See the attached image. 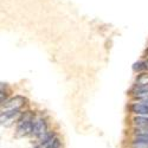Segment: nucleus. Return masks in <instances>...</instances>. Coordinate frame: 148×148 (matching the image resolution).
Returning <instances> with one entry per match:
<instances>
[{
	"label": "nucleus",
	"instance_id": "nucleus-8",
	"mask_svg": "<svg viewBox=\"0 0 148 148\" xmlns=\"http://www.w3.org/2000/svg\"><path fill=\"white\" fill-rule=\"evenodd\" d=\"M136 84L135 85H148V73L147 72H143V73H140V75L136 77Z\"/></svg>",
	"mask_w": 148,
	"mask_h": 148
},
{
	"label": "nucleus",
	"instance_id": "nucleus-12",
	"mask_svg": "<svg viewBox=\"0 0 148 148\" xmlns=\"http://www.w3.org/2000/svg\"><path fill=\"white\" fill-rule=\"evenodd\" d=\"M60 147V141L55 136L53 139H52V141H51V146H50V148H59Z\"/></svg>",
	"mask_w": 148,
	"mask_h": 148
},
{
	"label": "nucleus",
	"instance_id": "nucleus-5",
	"mask_svg": "<svg viewBox=\"0 0 148 148\" xmlns=\"http://www.w3.org/2000/svg\"><path fill=\"white\" fill-rule=\"evenodd\" d=\"M130 112L136 114L139 116H146L148 117V106L146 104H141V103H133L130 106Z\"/></svg>",
	"mask_w": 148,
	"mask_h": 148
},
{
	"label": "nucleus",
	"instance_id": "nucleus-1",
	"mask_svg": "<svg viewBox=\"0 0 148 148\" xmlns=\"http://www.w3.org/2000/svg\"><path fill=\"white\" fill-rule=\"evenodd\" d=\"M34 116L31 112H26L21 116V119L18 121L17 126V136L18 138H24L27 135L32 134V128H33V121Z\"/></svg>",
	"mask_w": 148,
	"mask_h": 148
},
{
	"label": "nucleus",
	"instance_id": "nucleus-13",
	"mask_svg": "<svg viewBox=\"0 0 148 148\" xmlns=\"http://www.w3.org/2000/svg\"><path fill=\"white\" fill-rule=\"evenodd\" d=\"M147 64H148V59H147Z\"/></svg>",
	"mask_w": 148,
	"mask_h": 148
},
{
	"label": "nucleus",
	"instance_id": "nucleus-9",
	"mask_svg": "<svg viewBox=\"0 0 148 148\" xmlns=\"http://www.w3.org/2000/svg\"><path fill=\"white\" fill-rule=\"evenodd\" d=\"M147 68H148L147 62H136V63H134V65H133L134 71H142V70H146Z\"/></svg>",
	"mask_w": 148,
	"mask_h": 148
},
{
	"label": "nucleus",
	"instance_id": "nucleus-3",
	"mask_svg": "<svg viewBox=\"0 0 148 148\" xmlns=\"http://www.w3.org/2000/svg\"><path fill=\"white\" fill-rule=\"evenodd\" d=\"M25 102H26V98L18 95L1 103V109L3 112H5V110H19V108L25 104Z\"/></svg>",
	"mask_w": 148,
	"mask_h": 148
},
{
	"label": "nucleus",
	"instance_id": "nucleus-6",
	"mask_svg": "<svg viewBox=\"0 0 148 148\" xmlns=\"http://www.w3.org/2000/svg\"><path fill=\"white\" fill-rule=\"evenodd\" d=\"M132 94L138 100L148 97V85H135V88L132 90Z\"/></svg>",
	"mask_w": 148,
	"mask_h": 148
},
{
	"label": "nucleus",
	"instance_id": "nucleus-2",
	"mask_svg": "<svg viewBox=\"0 0 148 148\" xmlns=\"http://www.w3.org/2000/svg\"><path fill=\"white\" fill-rule=\"evenodd\" d=\"M49 133L47 132V125L43 117H36L33 121V128H32V135L34 138H38L39 140L44 135Z\"/></svg>",
	"mask_w": 148,
	"mask_h": 148
},
{
	"label": "nucleus",
	"instance_id": "nucleus-11",
	"mask_svg": "<svg viewBox=\"0 0 148 148\" xmlns=\"http://www.w3.org/2000/svg\"><path fill=\"white\" fill-rule=\"evenodd\" d=\"M53 138H55V136H53ZM53 138H52V139H53ZM52 139L47 140V141H45V142H40L39 145H37V146H36V147H33V148H50Z\"/></svg>",
	"mask_w": 148,
	"mask_h": 148
},
{
	"label": "nucleus",
	"instance_id": "nucleus-7",
	"mask_svg": "<svg viewBox=\"0 0 148 148\" xmlns=\"http://www.w3.org/2000/svg\"><path fill=\"white\" fill-rule=\"evenodd\" d=\"M133 122L136 128L148 129V117H146V116H136L133 119Z\"/></svg>",
	"mask_w": 148,
	"mask_h": 148
},
{
	"label": "nucleus",
	"instance_id": "nucleus-10",
	"mask_svg": "<svg viewBox=\"0 0 148 148\" xmlns=\"http://www.w3.org/2000/svg\"><path fill=\"white\" fill-rule=\"evenodd\" d=\"M135 135H136V136H146V138H148V129L136 128L135 129Z\"/></svg>",
	"mask_w": 148,
	"mask_h": 148
},
{
	"label": "nucleus",
	"instance_id": "nucleus-4",
	"mask_svg": "<svg viewBox=\"0 0 148 148\" xmlns=\"http://www.w3.org/2000/svg\"><path fill=\"white\" fill-rule=\"evenodd\" d=\"M19 116H20L19 110H5V112H1V125L8 127L16 120H18Z\"/></svg>",
	"mask_w": 148,
	"mask_h": 148
}]
</instances>
